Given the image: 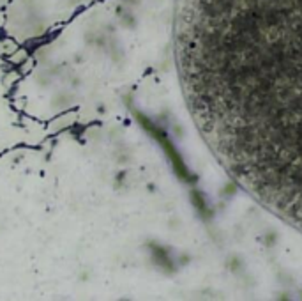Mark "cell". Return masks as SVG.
Masks as SVG:
<instances>
[{
  "label": "cell",
  "mask_w": 302,
  "mask_h": 301,
  "mask_svg": "<svg viewBox=\"0 0 302 301\" xmlns=\"http://www.w3.org/2000/svg\"><path fill=\"white\" fill-rule=\"evenodd\" d=\"M175 59L219 165L302 232V0H177Z\"/></svg>",
  "instance_id": "cell-1"
}]
</instances>
